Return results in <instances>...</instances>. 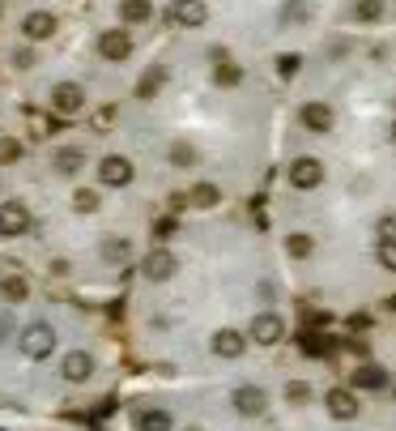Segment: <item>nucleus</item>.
<instances>
[{
	"mask_svg": "<svg viewBox=\"0 0 396 431\" xmlns=\"http://www.w3.org/2000/svg\"><path fill=\"white\" fill-rule=\"evenodd\" d=\"M17 350H21L26 359H34V363L51 359V350H55V329H51L47 321L26 325V329H21V338H17Z\"/></svg>",
	"mask_w": 396,
	"mask_h": 431,
	"instance_id": "obj_1",
	"label": "nucleus"
},
{
	"mask_svg": "<svg viewBox=\"0 0 396 431\" xmlns=\"http://www.w3.org/2000/svg\"><path fill=\"white\" fill-rule=\"evenodd\" d=\"M132 175H137V167H132L124 154H107V158L98 162V180H102L107 188H128Z\"/></svg>",
	"mask_w": 396,
	"mask_h": 431,
	"instance_id": "obj_2",
	"label": "nucleus"
},
{
	"mask_svg": "<svg viewBox=\"0 0 396 431\" xmlns=\"http://www.w3.org/2000/svg\"><path fill=\"white\" fill-rule=\"evenodd\" d=\"M247 333H252V342H256V346H277V342L286 338V325H282V316H277V312H256Z\"/></svg>",
	"mask_w": 396,
	"mask_h": 431,
	"instance_id": "obj_3",
	"label": "nucleus"
},
{
	"mask_svg": "<svg viewBox=\"0 0 396 431\" xmlns=\"http://www.w3.org/2000/svg\"><path fill=\"white\" fill-rule=\"evenodd\" d=\"M30 231V209L26 201H0V235L4 239H17Z\"/></svg>",
	"mask_w": 396,
	"mask_h": 431,
	"instance_id": "obj_4",
	"label": "nucleus"
},
{
	"mask_svg": "<svg viewBox=\"0 0 396 431\" xmlns=\"http://www.w3.org/2000/svg\"><path fill=\"white\" fill-rule=\"evenodd\" d=\"M141 274H145L149 282H171V278L179 274V261H175V252H166V248H154V252L141 261Z\"/></svg>",
	"mask_w": 396,
	"mask_h": 431,
	"instance_id": "obj_5",
	"label": "nucleus"
},
{
	"mask_svg": "<svg viewBox=\"0 0 396 431\" xmlns=\"http://www.w3.org/2000/svg\"><path fill=\"white\" fill-rule=\"evenodd\" d=\"M51 107H55L60 115H77V111L85 107V90H81L77 81H60V85H51Z\"/></svg>",
	"mask_w": 396,
	"mask_h": 431,
	"instance_id": "obj_6",
	"label": "nucleus"
},
{
	"mask_svg": "<svg viewBox=\"0 0 396 431\" xmlns=\"http://www.w3.org/2000/svg\"><path fill=\"white\" fill-rule=\"evenodd\" d=\"M290 184L294 188H320L324 184V162L320 158H294L290 162Z\"/></svg>",
	"mask_w": 396,
	"mask_h": 431,
	"instance_id": "obj_7",
	"label": "nucleus"
},
{
	"mask_svg": "<svg viewBox=\"0 0 396 431\" xmlns=\"http://www.w3.org/2000/svg\"><path fill=\"white\" fill-rule=\"evenodd\" d=\"M60 376H64L68 385H85V380L94 376V355H85V350H68L64 363H60Z\"/></svg>",
	"mask_w": 396,
	"mask_h": 431,
	"instance_id": "obj_8",
	"label": "nucleus"
},
{
	"mask_svg": "<svg viewBox=\"0 0 396 431\" xmlns=\"http://www.w3.org/2000/svg\"><path fill=\"white\" fill-rule=\"evenodd\" d=\"M230 402H235V410H239L243 419H256V415L269 410V398H264V389H256V385H239Z\"/></svg>",
	"mask_w": 396,
	"mask_h": 431,
	"instance_id": "obj_9",
	"label": "nucleus"
},
{
	"mask_svg": "<svg viewBox=\"0 0 396 431\" xmlns=\"http://www.w3.org/2000/svg\"><path fill=\"white\" fill-rule=\"evenodd\" d=\"M21 34H26L30 43H43V38L55 34V17H51L47 9H30V13L21 17Z\"/></svg>",
	"mask_w": 396,
	"mask_h": 431,
	"instance_id": "obj_10",
	"label": "nucleus"
},
{
	"mask_svg": "<svg viewBox=\"0 0 396 431\" xmlns=\"http://www.w3.org/2000/svg\"><path fill=\"white\" fill-rule=\"evenodd\" d=\"M98 56H102V60H128V56H132L128 30H102V34H98Z\"/></svg>",
	"mask_w": 396,
	"mask_h": 431,
	"instance_id": "obj_11",
	"label": "nucleus"
},
{
	"mask_svg": "<svg viewBox=\"0 0 396 431\" xmlns=\"http://www.w3.org/2000/svg\"><path fill=\"white\" fill-rule=\"evenodd\" d=\"M205 17H209L205 0H171V21L175 26H205Z\"/></svg>",
	"mask_w": 396,
	"mask_h": 431,
	"instance_id": "obj_12",
	"label": "nucleus"
},
{
	"mask_svg": "<svg viewBox=\"0 0 396 431\" xmlns=\"http://www.w3.org/2000/svg\"><path fill=\"white\" fill-rule=\"evenodd\" d=\"M324 402H328V415H333V419H341V423H346V419H358V393H350V389H333Z\"/></svg>",
	"mask_w": 396,
	"mask_h": 431,
	"instance_id": "obj_13",
	"label": "nucleus"
},
{
	"mask_svg": "<svg viewBox=\"0 0 396 431\" xmlns=\"http://www.w3.org/2000/svg\"><path fill=\"white\" fill-rule=\"evenodd\" d=\"M243 350H247V346H243V333H239V329H218V333H213V355H218V359H239Z\"/></svg>",
	"mask_w": 396,
	"mask_h": 431,
	"instance_id": "obj_14",
	"label": "nucleus"
},
{
	"mask_svg": "<svg viewBox=\"0 0 396 431\" xmlns=\"http://www.w3.org/2000/svg\"><path fill=\"white\" fill-rule=\"evenodd\" d=\"M51 167H55V175H77V171L85 167V154H81L77 145H60V150L51 154Z\"/></svg>",
	"mask_w": 396,
	"mask_h": 431,
	"instance_id": "obj_15",
	"label": "nucleus"
},
{
	"mask_svg": "<svg viewBox=\"0 0 396 431\" xmlns=\"http://www.w3.org/2000/svg\"><path fill=\"white\" fill-rule=\"evenodd\" d=\"M303 124L311 133H328L333 128V107L328 103H303Z\"/></svg>",
	"mask_w": 396,
	"mask_h": 431,
	"instance_id": "obj_16",
	"label": "nucleus"
},
{
	"mask_svg": "<svg viewBox=\"0 0 396 431\" xmlns=\"http://www.w3.org/2000/svg\"><path fill=\"white\" fill-rule=\"evenodd\" d=\"M132 427L137 431H171L175 419H171L166 410H137V415H132Z\"/></svg>",
	"mask_w": 396,
	"mask_h": 431,
	"instance_id": "obj_17",
	"label": "nucleus"
},
{
	"mask_svg": "<svg viewBox=\"0 0 396 431\" xmlns=\"http://www.w3.org/2000/svg\"><path fill=\"white\" fill-rule=\"evenodd\" d=\"M102 261H107V265H128V261H132V244H128L124 235L102 239Z\"/></svg>",
	"mask_w": 396,
	"mask_h": 431,
	"instance_id": "obj_18",
	"label": "nucleus"
},
{
	"mask_svg": "<svg viewBox=\"0 0 396 431\" xmlns=\"http://www.w3.org/2000/svg\"><path fill=\"white\" fill-rule=\"evenodd\" d=\"M119 17L128 26H141V21L154 17V0H119Z\"/></svg>",
	"mask_w": 396,
	"mask_h": 431,
	"instance_id": "obj_19",
	"label": "nucleus"
},
{
	"mask_svg": "<svg viewBox=\"0 0 396 431\" xmlns=\"http://www.w3.org/2000/svg\"><path fill=\"white\" fill-rule=\"evenodd\" d=\"M354 385H358V389H384V385H388V372L375 368V363H363V368L354 372Z\"/></svg>",
	"mask_w": 396,
	"mask_h": 431,
	"instance_id": "obj_20",
	"label": "nucleus"
},
{
	"mask_svg": "<svg viewBox=\"0 0 396 431\" xmlns=\"http://www.w3.org/2000/svg\"><path fill=\"white\" fill-rule=\"evenodd\" d=\"M0 295H4L9 303H21V299H30V282L17 278V274H4V278H0Z\"/></svg>",
	"mask_w": 396,
	"mask_h": 431,
	"instance_id": "obj_21",
	"label": "nucleus"
},
{
	"mask_svg": "<svg viewBox=\"0 0 396 431\" xmlns=\"http://www.w3.org/2000/svg\"><path fill=\"white\" fill-rule=\"evenodd\" d=\"M188 201H192L196 209H213V205L222 201V188H218V184H196V188L188 192Z\"/></svg>",
	"mask_w": 396,
	"mask_h": 431,
	"instance_id": "obj_22",
	"label": "nucleus"
},
{
	"mask_svg": "<svg viewBox=\"0 0 396 431\" xmlns=\"http://www.w3.org/2000/svg\"><path fill=\"white\" fill-rule=\"evenodd\" d=\"M162 81H166V68H149V73L141 77V85H137V98H154V94L162 90Z\"/></svg>",
	"mask_w": 396,
	"mask_h": 431,
	"instance_id": "obj_23",
	"label": "nucleus"
},
{
	"mask_svg": "<svg viewBox=\"0 0 396 431\" xmlns=\"http://www.w3.org/2000/svg\"><path fill=\"white\" fill-rule=\"evenodd\" d=\"M213 81H218V85H239V81H243V68H239V64H230V60H218Z\"/></svg>",
	"mask_w": 396,
	"mask_h": 431,
	"instance_id": "obj_24",
	"label": "nucleus"
},
{
	"mask_svg": "<svg viewBox=\"0 0 396 431\" xmlns=\"http://www.w3.org/2000/svg\"><path fill=\"white\" fill-rule=\"evenodd\" d=\"M98 205H102V197H98L94 188H77V192H73V209H77V214H94Z\"/></svg>",
	"mask_w": 396,
	"mask_h": 431,
	"instance_id": "obj_25",
	"label": "nucleus"
},
{
	"mask_svg": "<svg viewBox=\"0 0 396 431\" xmlns=\"http://www.w3.org/2000/svg\"><path fill=\"white\" fill-rule=\"evenodd\" d=\"M303 350H307L311 359H324V355H333V342L320 338V333H303Z\"/></svg>",
	"mask_w": 396,
	"mask_h": 431,
	"instance_id": "obj_26",
	"label": "nucleus"
},
{
	"mask_svg": "<svg viewBox=\"0 0 396 431\" xmlns=\"http://www.w3.org/2000/svg\"><path fill=\"white\" fill-rule=\"evenodd\" d=\"M171 162H175V167H192V162H196V150H192L188 141H171Z\"/></svg>",
	"mask_w": 396,
	"mask_h": 431,
	"instance_id": "obj_27",
	"label": "nucleus"
},
{
	"mask_svg": "<svg viewBox=\"0 0 396 431\" xmlns=\"http://www.w3.org/2000/svg\"><path fill=\"white\" fill-rule=\"evenodd\" d=\"M21 158V141L17 137H0V162L9 167V162H17Z\"/></svg>",
	"mask_w": 396,
	"mask_h": 431,
	"instance_id": "obj_28",
	"label": "nucleus"
},
{
	"mask_svg": "<svg viewBox=\"0 0 396 431\" xmlns=\"http://www.w3.org/2000/svg\"><path fill=\"white\" fill-rule=\"evenodd\" d=\"M354 13H358V21H375V17L384 13V0H358Z\"/></svg>",
	"mask_w": 396,
	"mask_h": 431,
	"instance_id": "obj_29",
	"label": "nucleus"
},
{
	"mask_svg": "<svg viewBox=\"0 0 396 431\" xmlns=\"http://www.w3.org/2000/svg\"><path fill=\"white\" fill-rule=\"evenodd\" d=\"M286 252L290 256H311V235H290L286 239Z\"/></svg>",
	"mask_w": 396,
	"mask_h": 431,
	"instance_id": "obj_30",
	"label": "nucleus"
},
{
	"mask_svg": "<svg viewBox=\"0 0 396 431\" xmlns=\"http://www.w3.org/2000/svg\"><path fill=\"white\" fill-rule=\"evenodd\" d=\"M299 68H303V60H299V56H282V60H277V73H282L286 81H290V77H294Z\"/></svg>",
	"mask_w": 396,
	"mask_h": 431,
	"instance_id": "obj_31",
	"label": "nucleus"
},
{
	"mask_svg": "<svg viewBox=\"0 0 396 431\" xmlns=\"http://www.w3.org/2000/svg\"><path fill=\"white\" fill-rule=\"evenodd\" d=\"M380 244H396V214L380 218Z\"/></svg>",
	"mask_w": 396,
	"mask_h": 431,
	"instance_id": "obj_32",
	"label": "nucleus"
},
{
	"mask_svg": "<svg viewBox=\"0 0 396 431\" xmlns=\"http://www.w3.org/2000/svg\"><path fill=\"white\" fill-rule=\"evenodd\" d=\"M380 265L396 274V244H380Z\"/></svg>",
	"mask_w": 396,
	"mask_h": 431,
	"instance_id": "obj_33",
	"label": "nucleus"
},
{
	"mask_svg": "<svg viewBox=\"0 0 396 431\" xmlns=\"http://www.w3.org/2000/svg\"><path fill=\"white\" fill-rule=\"evenodd\" d=\"M282 17H286V21H303V17H307V9H303V4H286V13H282Z\"/></svg>",
	"mask_w": 396,
	"mask_h": 431,
	"instance_id": "obj_34",
	"label": "nucleus"
},
{
	"mask_svg": "<svg viewBox=\"0 0 396 431\" xmlns=\"http://www.w3.org/2000/svg\"><path fill=\"white\" fill-rule=\"evenodd\" d=\"M111 120H115V107H102V111H98V115H94V128H107V124H111Z\"/></svg>",
	"mask_w": 396,
	"mask_h": 431,
	"instance_id": "obj_35",
	"label": "nucleus"
},
{
	"mask_svg": "<svg viewBox=\"0 0 396 431\" xmlns=\"http://www.w3.org/2000/svg\"><path fill=\"white\" fill-rule=\"evenodd\" d=\"M9 329H13V316H9V312H0V338H4Z\"/></svg>",
	"mask_w": 396,
	"mask_h": 431,
	"instance_id": "obj_36",
	"label": "nucleus"
},
{
	"mask_svg": "<svg viewBox=\"0 0 396 431\" xmlns=\"http://www.w3.org/2000/svg\"><path fill=\"white\" fill-rule=\"evenodd\" d=\"M392 141H396V124H392Z\"/></svg>",
	"mask_w": 396,
	"mask_h": 431,
	"instance_id": "obj_37",
	"label": "nucleus"
},
{
	"mask_svg": "<svg viewBox=\"0 0 396 431\" xmlns=\"http://www.w3.org/2000/svg\"><path fill=\"white\" fill-rule=\"evenodd\" d=\"M192 431H200V427H192Z\"/></svg>",
	"mask_w": 396,
	"mask_h": 431,
	"instance_id": "obj_38",
	"label": "nucleus"
}]
</instances>
